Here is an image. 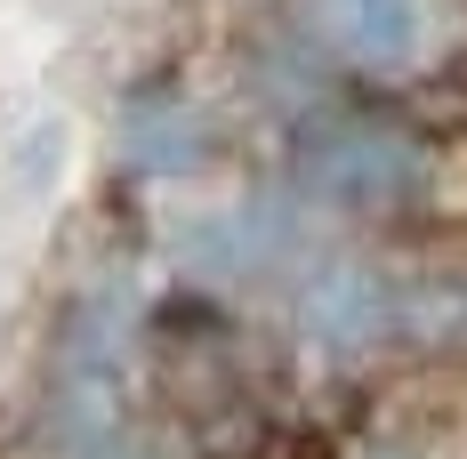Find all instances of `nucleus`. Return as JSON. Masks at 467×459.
Here are the masks:
<instances>
[{"mask_svg": "<svg viewBox=\"0 0 467 459\" xmlns=\"http://www.w3.org/2000/svg\"><path fill=\"white\" fill-rule=\"evenodd\" d=\"M97 459H145L138 443H97Z\"/></svg>", "mask_w": 467, "mask_h": 459, "instance_id": "nucleus-1", "label": "nucleus"}]
</instances>
